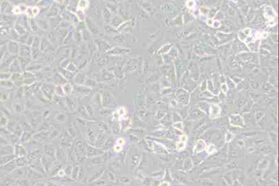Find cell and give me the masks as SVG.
<instances>
[{
    "mask_svg": "<svg viewBox=\"0 0 279 186\" xmlns=\"http://www.w3.org/2000/svg\"><path fill=\"white\" fill-rule=\"evenodd\" d=\"M36 23L38 25V27L41 28L42 30H47L49 28V22L47 20H45V19H39V20L36 21Z\"/></svg>",
    "mask_w": 279,
    "mask_h": 186,
    "instance_id": "obj_5",
    "label": "cell"
},
{
    "mask_svg": "<svg viewBox=\"0 0 279 186\" xmlns=\"http://www.w3.org/2000/svg\"><path fill=\"white\" fill-rule=\"evenodd\" d=\"M185 147V142H181L177 144V149L178 151H181L183 148H184Z\"/></svg>",
    "mask_w": 279,
    "mask_h": 186,
    "instance_id": "obj_11",
    "label": "cell"
},
{
    "mask_svg": "<svg viewBox=\"0 0 279 186\" xmlns=\"http://www.w3.org/2000/svg\"><path fill=\"white\" fill-rule=\"evenodd\" d=\"M76 14V17L78 19V20H79L80 22H83V21L85 20L86 19V15H85V11H82V10H79V9H77L75 12Z\"/></svg>",
    "mask_w": 279,
    "mask_h": 186,
    "instance_id": "obj_7",
    "label": "cell"
},
{
    "mask_svg": "<svg viewBox=\"0 0 279 186\" xmlns=\"http://www.w3.org/2000/svg\"><path fill=\"white\" fill-rule=\"evenodd\" d=\"M200 147V151H202V150H204V148H206V144L205 142L202 140H200L197 143L195 146V151L196 152H198V150H199V148Z\"/></svg>",
    "mask_w": 279,
    "mask_h": 186,
    "instance_id": "obj_8",
    "label": "cell"
},
{
    "mask_svg": "<svg viewBox=\"0 0 279 186\" xmlns=\"http://www.w3.org/2000/svg\"><path fill=\"white\" fill-rule=\"evenodd\" d=\"M40 8L38 6H32V15H33V19L34 17H36L40 13Z\"/></svg>",
    "mask_w": 279,
    "mask_h": 186,
    "instance_id": "obj_10",
    "label": "cell"
},
{
    "mask_svg": "<svg viewBox=\"0 0 279 186\" xmlns=\"http://www.w3.org/2000/svg\"><path fill=\"white\" fill-rule=\"evenodd\" d=\"M85 20H86V25H87V27H88V29H89V30H90V32H91L92 33L95 34H97L99 32L98 28H97V26L95 25V23H94L93 22H92V21L90 20V19L86 18V19H85Z\"/></svg>",
    "mask_w": 279,
    "mask_h": 186,
    "instance_id": "obj_4",
    "label": "cell"
},
{
    "mask_svg": "<svg viewBox=\"0 0 279 186\" xmlns=\"http://www.w3.org/2000/svg\"><path fill=\"white\" fill-rule=\"evenodd\" d=\"M53 1V0H40V1H38V6H47L48 5H51V2Z\"/></svg>",
    "mask_w": 279,
    "mask_h": 186,
    "instance_id": "obj_9",
    "label": "cell"
},
{
    "mask_svg": "<svg viewBox=\"0 0 279 186\" xmlns=\"http://www.w3.org/2000/svg\"><path fill=\"white\" fill-rule=\"evenodd\" d=\"M19 52H20V54L22 56V57H29L31 54V50L29 49L28 45H22Z\"/></svg>",
    "mask_w": 279,
    "mask_h": 186,
    "instance_id": "obj_3",
    "label": "cell"
},
{
    "mask_svg": "<svg viewBox=\"0 0 279 186\" xmlns=\"http://www.w3.org/2000/svg\"><path fill=\"white\" fill-rule=\"evenodd\" d=\"M27 7H28V6L24 5V4H19L18 6H15L13 9V12L15 14H17V15H18V14H20V13H25Z\"/></svg>",
    "mask_w": 279,
    "mask_h": 186,
    "instance_id": "obj_6",
    "label": "cell"
},
{
    "mask_svg": "<svg viewBox=\"0 0 279 186\" xmlns=\"http://www.w3.org/2000/svg\"><path fill=\"white\" fill-rule=\"evenodd\" d=\"M90 6L89 0H79L77 4V9L85 11Z\"/></svg>",
    "mask_w": 279,
    "mask_h": 186,
    "instance_id": "obj_2",
    "label": "cell"
},
{
    "mask_svg": "<svg viewBox=\"0 0 279 186\" xmlns=\"http://www.w3.org/2000/svg\"><path fill=\"white\" fill-rule=\"evenodd\" d=\"M53 1L54 2H56V4H60V5H63L65 3V0H53Z\"/></svg>",
    "mask_w": 279,
    "mask_h": 186,
    "instance_id": "obj_12",
    "label": "cell"
},
{
    "mask_svg": "<svg viewBox=\"0 0 279 186\" xmlns=\"http://www.w3.org/2000/svg\"><path fill=\"white\" fill-rule=\"evenodd\" d=\"M231 119H233V121L231 120V123L233 126L237 127H242L243 126V119L239 114H234L231 116Z\"/></svg>",
    "mask_w": 279,
    "mask_h": 186,
    "instance_id": "obj_1",
    "label": "cell"
},
{
    "mask_svg": "<svg viewBox=\"0 0 279 186\" xmlns=\"http://www.w3.org/2000/svg\"><path fill=\"white\" fill-rule=\"evenodd\" d=\"M187 139H188V137H187V136L186 135H183L182 137H181V142H186V141H187Z\"/></svg>",
    "mask_w": 279,
    "mask_h": 186,
    "instance_id": "obj_13",
    "label": "cell"
}]
</instances>
